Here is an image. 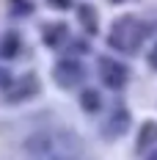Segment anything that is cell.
<instances>
[{
  "label": "cell",
  "instance_id": "obj_1",
  "mask_svg": "<svg viewBox=\"0 0 157 160\" xmlns=\"http://www.w3.org/2000/svg\"><path fill=\"white\" fill-rule=\"evenodd\" d=\"M102 78H105V83H108V86L119 88V86H124L127 72H124L119 64H113V61H102Z\"/></svg>",
  "mask_w": 157,
  "mask_h": 160
},
{
  "label": "cell",
  "instance_id": "obj_2",
  "mask_svg": "<svg viewBox=\"0 0 157 160\" xmlns=\"http://www.w3.org/2000/svg\"><path fill=\"white\" fill-rule=\"evenodd\" d=\"M55 78L61 80L63 86H72L75 80H80V66L77 64H58V69H55Z\"/></svg>",
  "mask_w": 157,
  "mask_h": 160
},
{
  "label": "cell",
  "instance_id": "obj_3",
  "mask_svg": "<svg viewBox=\"0 0 157 160\" xmlns=\"http://www.w3.org/2000/svg\"><path fill=\"white\" fill-rule=\"evenodd\" d=\"M155 138H157V127L155 124H143L141 138H138V152H143V149L149 146V141H155Z\"/></svg>",
  "mask_w": 157,
  "mask_h": 160
},
{
  "label": "cell",
  "instance_id": "obj_4",
  "mask_svg": "<svg viewBox=\"0 0 157 160\" xmlns=\"http://www.w3.org/2000/svg\"><path fill=\"white\" fill-rule=\"evenodd\" d=\"M33 91H36V83H33V78H28V80H25V86L19 83L14 91H8V97L17 99V97H28V94H33Z\"/></svg>",
  "mask_w": 157,
  "mask_h": 160
},
{
  "label": "cell",
  "instance_id": "obj_5",
  "mask_svg": "<svg viewBox=\"0 0 157 160\" xmlns=\"http://www.w3.org/2000/svg\"><path fill=\"white\" fill-rule=\"evenodd\" d=\"M17 44H19V42H17V36H14V33H8V36L3 39V47H0V52H3L6 58H11V55L17 52Z\"/></svg>",
  "mask_w": 157,
  "mask_h": 160
},
{
  "label": "cell",
  "instance_id": "obj_6",
  "mask_svg": "<svg viewBox=\"0 0 157 160\" xmlns=\"http://www.w3.org/2000/svg\"><path fill=\"white\" fill-rule=\"evenodd\" d=\"M83 108H86V111H96V108H99L96 91H86V94H83Z\"/></svg>",
  "mask_w": 157,
  "mask_h": 160
},
{
  "label": "cell",
  "instance_id": "obj_7",
  "mask_svg": "<svg viewBox=\"0 0 157 160\" xmlns=\"http://www.w3.org/2000/svg\"><path fill=\"white\" fill-rule=\"evenodd\" d=\"M80 19H83L91 31L96 28V22H94V8H86V6H83V8H80Z\"/></svg>",
  "mask_w": 157,
  "mask_h": 160
},
{
  "label": "cell",
  "instance_id": "obj_8",
  "mask_svg": "<svg viewBox=\"0 0 157 160\" xmlns=\"http://www.w3.org/2000/svg\"><path fill=\"white\" fill-rule=\"evenodd\" d=\"M50 3H52V6H58V8H66L72 0H50Z\"/></svg>",
  "mask_w": 157,
  "mask_h": 160
},
{
  "label": "cell",
  "instance_id": "obj_9",
  "mask_svg": "<svg viewBox=\"0 0 157 160\" xmlns=\"http://www.w3.org/2000/svg\"><path fill=\"white\" fill-rule=\"evenodd\" d=\"M152 64H155V69H157V47H155V52H152Z\"/></svg>",
  "mask_w": 157,
  "mask_h": 160
},
{
  "label": "cell",
  "instance_id": "obj_10",
  "mask_svg": "<svg viewBox=\"0 0 157 160\" xmlns=\"http://www.w3.org/2000/svg\"><path fill=\"white\" fill-rule=\"evenodd\" d=\"M155 160H157V155H155Z\"/></svg>",
  "mask_w": 157,
  "mask_h": 160
}]
</instances>
